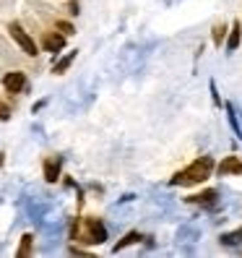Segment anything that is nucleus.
Here are the masks:
<instances>
[{
	"instance_id": "423d86ee",
	"label": "nucleus",
	"mask_w": 242,
	"mask_h": 258,
	"mask_svg": "<svg viewBox=\"0 0 242 258\" xmlns=\"http://www.w3.org/2000/svg\"><path fill=\"white\" fill-rule=\"evenodd\" d=\"M219 175H242V162L237 157H226L219 164Z\"/></svg>"
},
{
	"instance_id": "f257e3e1",
	"label": "nucleus",
	"mask_w": 242,
	"mask_h": 258,
	"mask_svg": "<svg viewBox=\"0 0 242 258\" xmlns=\"http://www.w3.org/2000/svg\"><path fill=\"white\" fill-rule=\"evenodd\" d=\"M211 167H214V159H211V157H201V159H195L188 170L177 172L170 183L172 185H198V183H203V180L208 177Z\"/></svg>"
},
{
	"instance_id": "9d476101",
	"label": "nucleus",
	"mask_w": 242,
	"mask_h": 258,
	"mask_svg": "<svg viewBox=\"0 0 242 258\" xmlns=\"http://www.w3.org/2000/svg\"><path fill=\"white\" fill-rule=\"evenodd\" d=\"M219 242H221V245H239V242H242V227H239V230H234V232H226V235H221L219 237Z\"/></svg>"
},
{
	"instance_id": "9b49d317",
	"label": "nucleus",
	"mask_w": 242,
	"mask_h": 258,
	"mask_svg": "<svg viewBox=\"0 0 242 258\" xmlns=\"http://www.w3.org/2000/svg\"><path fill=\"white\" fill-rule=\"evenodd\" d=\"M135 240H141V235H138V232H128V235H125V237L115 245V253H117V250H123V248H128V245H133Z\"/></svg>"
},
{
	"instance_id": "4468645a",
	"label": "nucleus",
	"mask_w": 242,
	"mask_h": 258,
	"mask_svg": "<svg viewBox=\"0 0 242 258\" xmlns=\"http://www.w3.org/2000/svg\"><path fill=\"white\" fill-rule=\"evenodd\" d=\"M29 250H32V235H24L21 237V248H19V258H24V255H29Z\"/></svg>"
},
{
	"instance_id": "2eb2a0df",
	"label": "nucleus",
	"mask_w": 242,
	"mask_h": 258,
	"mask_svg": "<svg viewBox=\"0 0 242 258\" xmlns=\"http://www.w3.org/2000/svg\"><path fill=\"white\" fill-rule=\"evenodd\" d=\"M224 34H226V26H224V24L214 26V44H216V47H221V39H224Z\"/></svg>"
},
{
	"instance_id": "dca6fc26",
	"label": "nucleus",
	"mask_w": 242,
	"mask_h": 258,
	"mask_svg": "<svg viewBox=\"0 0 242 258\" xmlns=\"http://www.w3.org/2000/svg\"><path fill=\"white\" fill-rule=\"evenodd\" d=\"M57 29H60L63 34H73V32H75L73 24H68V21H57Z\"/></svg>"
},
{
	"instance_id": "0eeeda50",
	"label": "nucleus",
	"mask_w": 242,
	"mask_h": 258,
	"mask_svg": "<svg viewBox=\"0 0 242 258\" xmlns=\"http://www.w3.org/2000/svg\"><path fill=\"white\" fill-rule=\"evenodd\" d=\"M239 39H242V24L234 21L229 29V39H226V52H234L239 47Z\"/></svg>"
},
{
	"instance_id": "ddd939ff",
	"label": "nucleus",
	"mask_w": 242,
	"mask_h": 258,
	"mask_svg": "<svg viewBox=\"0 0 242 258\" xmlns=\"http://www.w3.org/2000/svg\"><path fill=\"white\" fill-rule=\"evenodd\" d=\"M226 112H229V123H232V131L237 133V139H242V128H239V123H237V115H234V110H232V104H226Z\"/></svg>"
},
{
	"instance_id": "f3484780",
	"label": "nucleus",
	"mask_w": 242,
	"mask_h": 258,
	"mask_svg": "<svg viewBox=\"0 0 242 258\" xmlns=\"http://www.w3.org/2000/svg\"><path fill=\"white\" fill-rule=\"evenodd\" d=\"M11 117V110L6 107V104H0V120H8Z\"/></svg>"
},
{
	"instance_id": "20e7f679",
	"label": "nucleus",
	"mask_w": 242,
	"mask_h": 258,
	"mask_svg": "<svg viewBox=\"0 0 242 258\" xmlns=\"http://www.w3.org/2000/svg\"><path fill=\"white\" fill-rule=\"evenodd\" d=\"M86 242H97V245H99V242H104V240H107V232H104V224L99 222V219H86Z\"/></svg>"
},
{
	"instance_id": "6e6552de",
	"label": "nucleus",
	"mask_w": 242,
	"mask_h": 258,
	"mask_svg": "<svg viewBox=\"0 0 242 258\" xmlns=\"http://www.w3.org/2000/svg\"><path fill=\"white\" fill-rule=\"evenodd\" d=\"M57 177H60V159H47L44 162V180L55 183Z\"/></svg>"
},
{
	"instance_id": "7ed1b4c3",
	"label": "nucleus",
	"mask_w": 242,
	"mask_h": 258,
	"mask_svg": "<svg viewBox=\"0 0 242 258\" xmlns=\"http://www.w3.org/2000/svg\"><path fill=\"white\" fill-rule=\"evenodd\" d=\"M3 86H6L8 94H19L21 89L26 86V76L21 71H11V73L3 76Z\"/></svg>"
},
{
	"instance_id": "1a4fd4ad",
	"label": "nucleus",
	"mask_w": 242,
	"mask_h": 258,
	"mask_svg": "<svg viewBox=\"0 0 242 258\" xmlns=\"http://www.w3.org/2000/svg\"><path fill=\"white\" fill-rule=\"evenodd\" d=\"M214 199H216V190H203L201 196H190V204H203V206H211L214 204Z\"/></svg>"
},
{
	"instance_id": "f8f14e48",
	"label": "nucleus",
	"mask_w": 242,
	"mask_h": 258,
	"mask_svg": "<svg viewBox=\"0 0 242 258\" xmlns=\"http://www.w3.org/2000/svg\"><path fill=\"white\" fill-rule=\"evenodd\" d=\"M73 60H75V52H70L68 57H63V60H60V63L52 68V73H65V71L70 68V63H73Z\"/></svg>"
},
{
	"instance_id": "a211bd4d",
	"label": "nucleus",
	"mask_w": 242,
	"mask_h": 258,
	"mask_svg": "<svg viewBox=\"0 0 242 258\" xmlns=\"http://www.w3.org/2000/svg\"><path fill=\"white\" fill-rule=\"evenodd\" d=\"M0 164H3V154H0Z\"/></svg>"
},
{
	"instance_id": "f03ea898",
	"label": "nucleus",
	"mask_w": 242,
	"mask_h": 258,
	"mask_svg": "<svg viewBox=\"0 0 242 258\" xmlns=\"http://www.w3.org/2000/svg\"><path fill=\"white\" fill-rule=\"evenodd\" d=\"M8 32H11V37L19 42V47H21L29 57H34V55H37V42H34L32 37H29V34L24 32L21 24H11V26H8Z\"/></svg>"
},
{
	"instance_id": "39448f33",
	"label": "nucleus",
	"mask_w": 242,
	"mask_h": 258,
	"mask_svg": "<svg viewBox=\"0 0 242 258\" xmlns=\"http://www.w3.org/2000/svg\"><path fill=\"white\" fill-rule=\"evenodd\" d=\"M42 44H44V50H47V52H60V50L65 47V37L63 34H55V32H44Z\"/></svg>"
}]
</instances>
